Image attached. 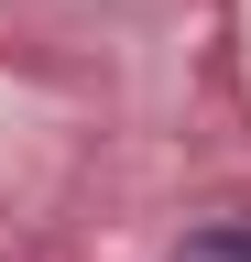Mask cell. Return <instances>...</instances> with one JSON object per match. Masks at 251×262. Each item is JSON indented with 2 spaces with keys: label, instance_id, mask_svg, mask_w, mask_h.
Listing matches in <instances>:
<instances>
[{
  "label": "cell",
  "instance_id": "6da1fadb",
  "mask_svg": "<svg viewBox=\"0 0 251 262\" xmlns=\"http://www.w3.org/2000/svg\"><path fill=\"white\" fill-rule=\"evenodd\" d=\"M175 262H251V219H208V229H186Z\"/></svg>",
  "mask_w": 251,
  "mask_h": 262
}]
</instances>
